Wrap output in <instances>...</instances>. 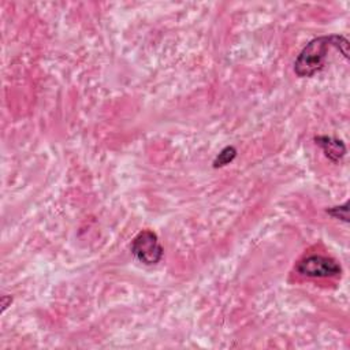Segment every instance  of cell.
Listing matches in <instances>:
<instances>
[{"mask_svg":"<svg viewBox=\"0 0 350 350\" xmlns=\"http://www.w3.org/2000/svg\"><path fill=\"white\" fill-rule=\"evenodd\" d=\"M237 156V149L234 146H226L224 149L220 150V153L216 156L215 161H213V167L219 168V167H224L227 164H230Z\"/></svg>","mask_w":350,"mask_h":350,"instance_id":"obj_5","label":"cell"},{"mask_svg":"<svg viewBox=\"0 0 350 350\" xmlns=\"http://www.w3.org/2000/svg\"><path fill=\"white\" fill-rule=\"evenodd\" d=\"M294 269L297 273L306 278H335L342 272V268L336 260L320 254L304 257L295 264Z\"/></svg>","mask_w":350,"mask_h":350,"instance_id":"obj_2","label":"cell"},{"mask_svg":"<svg viewBox=\"0 0 350 350\" xmlns=\"http://www.w3.org/2000/svg\"><path fill=\"white\" fill-rule=\"evenodd\" d=\"M133 256L145 265H154L163 258V247L159 243L156 232L150 230H144L135 235L131 241Z\"/></svg>","mask_w":350,"mask_h":350,"instance_id":"obj_3","label":"cell"},{"mask_svg":"<svg viewBox=\"0 0 350 350\" xmlns=\"http://www.w3.org/2000/svg\"><path fill=\"white\" fill-rule=\"evenodd\" d=\"M347 206H349V204L345 202V204L340 205V206L328 208L327 212H328L331 216L336 217V219H340V220H343V221H347V212H349V208H347Z\"/></svg>","mask_w":350,"mask_h":350,"instance_id":"obj_6","label":"cell"},{"mask_svg":"<svg viewBox=\"0 0 350 350\" xmlns=\"http://www.w3.org/2000/svg\"><path fill=\"white\" fill-rule=\"evenodd\" d=\"M331 48L338 49L349 57V41L343 36H323L306 44L294 62V71L298 77H312L324 67L327 53Z\"/></svg>","mask_w":350,"mask_h":350,"instance_id":"obj_1","label":"cell"},{"mask_svg":"<svg viewBox=\"0 0 350 350\" xmlns=\"http://www.w3.org/2000/svg\"><path fill=\"white\" fill-rule=\"evenodd\" d=\"M316 144L323 149L325 157L332 163H339L346 153V146L340 139L327 135H319L314 138Z\"/></svg>","mask_w":350,"mask_h":350,"instance_id":"obj_4","label":"cell"}]
</instances>
